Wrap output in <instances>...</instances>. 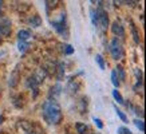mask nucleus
<instances>
[{"mask_svg":"<svg viewBox=\"0 0 146 134\" xmlns=\"http://www.w3.org/2000/svg\"><path fill=\"white\" fill-rule=\"evenodd\" d=\"M42 114H43L46 122H48L50 125H58L62 121V109L59 106V103L52 99H47L43 103Z\"/></svg>","mask_w":146,"mask_h":134,"instance_id":"nucleus-1","label":"nucleus"},{"mask_svg":"<svg viewBox=\"0 0 146 134\" xmlns=\"http://www.w3.org/2000/svg\"><path fill=\"white\" fill-rule=\"evenodd\" d=\"M109 50H110V54H111V56H113V59H115V60L122 59V56H123V47H122V43L118 40V38H114L110 42Z\"/></svg>","mask_w":146,"mask_h":134,"instance_id":"nucleus-2","label":"nucleus"},{"mask_svg":"<svg viewBox=\"0 0 146 134\" xmlns=\"http://www.w3.org/2000/svg\"><path fill=\"white\" fill-rule=\"evenodd\" d=\"M16 127H18V130L20 133H24V134H43V131H42L38 126L32 125V123L27 122V121H20V122H18Z\"/></svg>","mask_w":146,"mask_h":134,"instance_id":"nucleus-3","label":"nucleus"},{"mask_svg":"<svg viewBox=\"0 0 146 134\" xmlns=\"http://www.w3.org/2000/svg\"><path fill=\"white\" fill-rule=\"evenodd\" d=\"M52 27L56 30L58 34H60L63 38H68V30L66 26V13H62V16L59 20H54Z\"/></svg>","mask_w":146,"mask_h":134,"instance_id":"nucleus-4","label":"nucleus"},{"mask_svg":"<svg viewBox=\"0 0 146 134\" xmlns=\"http://www.w3.org/2000/svg\"><path fill=\"white\" fill-rule=\"evenodd\" d=\"M95 13H97V19H98V26H101L103 30L107 28V26H109V16H107L106 11L102 7H99Z\"/></svg>","mask_w":146,"mask_h":134,"instance_id":"nucleus-5","label":"nucleus"},{"mask_svg":"<svg viewBox=\"0 0 146 134\" xmlns=\"http://www.w3.org/2000/svg\"><path fill=\"white\" fill-rule=\"evenodd\" d=\"M11 32V22L8 18H4L0 15V35H9Z\"/></svg>","mask_w":146,"mask_h":134,"instance_id":"nucleus-6","label":"nucleus"},{"mask_svg":"<svg viewBox=\"0 0 146 134\" xmlns=\"http://www.w3.org/2000/svg\"><path fill=\"white\" fill-rule=\"evenodd\" d=\"M111 31H113V34L117 36H125V30H123V26L121 24V23L118 22H114L113 23V26H111Z\"/></svg>","mask_w":146,"mask_h":134,"instance_id":"nucleus-7","label":"nucleus"},{"mask_svg":"<svg viewBox=\"0 0 146 134\" xmlns=\"http://www.w3.org/2000/svg\"><path fill=\"white\" fill-rule=\"evenodd\" d=\"M60 93H62V86L59 85H55L51 87V90H50V99H52V101H56L58 97L60 95Z\"/></svg>","mask_w":146,"mask_h":134,"instance_id":"nucleus-8","label":"nucleus"},{"mask_svg":"<svg viewBox=\"0 0 146 134\" xmlns=\"http://www.w3.org/2000/svg\"><path fill=\"white\" fill-rule=\"evenodd\" d=\"M30 38H31V31H28V30H20L18 32V39L20 42H27Z\"/></svg>","mask_w":146,"mask_h":134,"instance_id":"nucleus-9","label":"nucleus"},{"mask_svg":"<svg viewBox=\"0 0 146 134\" xmlns=\"http://www.w3.org/2000/svg\"><path fill=\"white\" fill-rule=\"evenodd\" d=\"M115 75H117V78H118V80H125V78H126V74H125V70L122 66H117L115 67Z\"/></svg>","mask_w":146,"mask_h":134,"instance_id":"nucleus-10","label":"nucleus"},{"mask_svg":"<svg viewBox=\"0 0 146 134\" xmlns=\"http://www.w3.org/2000/svg\"><path fill=\"white\" fill-rule=\"evenodd\" d=\"M28 24L31 27H39L40 24H42V19H40L38 15H34L32 18L28 19Z\"/></svg>","mask_w":146,"mask_h":134,"instance_id":"nucleus-11","label":"nucleus"},{"mask_svg":"<svg viewBox=\"0 0 146 134\" xmlns=\"http://www.w3.org/2000/svg\"><path fill=\"white\" fill-rule=\"evenodd\" d=\"M95 62L98 63V66H99L101 70H105L106 64H105V59H103V56H102L101 54H97V55H95Z\"/></svg>","mask_w":146,"mask_h":134,"instance_id":"nucleus-12","label":"nucleus"},{"mask_svg":"<svg viewBox=\"0 0 146 134\" xmlns=\"http://www.w3.org/2000/svg\"><path fill=\"white\" fill-rule=\"evenodd\" d=\"M75 127H76V131H78L79 134H86V131L89 130V126L84 125V123H80V122H78V123H76Z\"/></svg>","mask_w":146,"mask_h":134,"instance_id":"nucleus-13","label":"nucleus"},{"mask_svg":"<svg viewBox=\"0 0 146 134\" xmlns=\"http://www.w3.org/2000/svg\"><path fill=\"white\" fill-rule=\"evenodd\" d=\"M113 97H114L115 101H117L118 103H121V105H123V103H125L123 97L121 95V93L118 91V90H113Z\"/></svg>","mask_w":146,"mask_h":134,"instance_id":"nucleus-14","label":"nucleus"},{"mask_svg":"<svg viewBox=\"0 0 146 134\" xmlns=\"http://www.w3.org/2000/svg\"><path fill=\"white\" fill-rule=\"evenodd\" d=\"M18 50L20 51V52H26L27 50H28V43H27V42H20V40H19Z\"/></svg>","mask_w":146,"mask_h":134,"instance_id":"nucleus-15","label":"nucleus"},{"mask_svg":"<svg viewBox=\"0 0 146 134\" xmlns=\"http://www.w3.org/2000/svg\"><path fill=\"white\" fill-rule=\"evenodd\" d=\"M18 70H15V71L12 72V75H11V79H9V85L11 86H15L16 83H18Z\"/></svg>","mask_w":146,"mask_h":134,"instance_id":"nucleus-16","label":"nucleus"},{"mask_svg":"<svg viewBox=\"0 0 146 134\" xmlns=\"http://www.w3.org/2000/svg\"><path fill=\"white\" fill-rule=\"evenodd\" d=\"M134 125L137 126L142 133L145 131V123H143V121H142V119H135V121H134Z\"/></svg>","mask_w":146,"mask_h":134,"instance_id":"nucleus-17","label":"nucleus"},{"mask_svg":"<svg viewBox=\"0 0 146 134\" xmlns=\"http://www.w3.org/2000/svg\"><path fill=\"white\" fill-rule=\"evenodd\" d=\"M58 68H59V72H58V80H62L63 75H64V64H63V63H60Z\"/></svg>","mask_w":146,"mask_h":134,"instance_id":"nucleus-18","label":"nucleus"},{"mask_svg":"<svg viewBox=\"0 0 146 134\" xmlns=\"http://www.w3.org/2000/svg\"><path fill=\"white\" fill-rule=\"evenodd\" d=\"M115 111H117V114H118V117H119L123 121V122H127V117H126V114H125L122 110H119L118 107H115Z\"/></svg>","mask_w":146,"mask_h":134,"instance_id":"nucleus-19","label":"nucleus"},{"mask_svg":"<svg viewBox=\"0 0 146 134\" xmlns=\"http://www.w3.org/2000/svg\"><path fill=\"white\" fill-rule=\"evenodd\" d=\"M131 32H133V36H134V42L135 43H139V38H138V32L135 30V26L131 23Z\"/></svg>","mask_w":146,"mask_h":134,"instance_id":"nucleus-20","label":"nucleus"},{"mask_svg":"<svg viewBox=\"0 0 146 134\" xmlns=\"http://www.w3.org/2000/svg\"><path fill=\"white\" fill-rule=\"evenodd\" d=\"M111 83H113L115 87H118V86H119V80H118V78H117V75H115L114 71L111 72Z\"/></svg>","mask_w":146,"mask_h":134,"instance_id":"nucleus-21","label":"nucleus"},{"mask_svg":"<svg viewBox=\"0 0 146 134\" xmlns=\"http://www.w3.org/2000/svg\"><path fill=\"white\" fill-rule=\"evenodd\" d=\"M63 51H64V54H67V55H71V54L74 52V48H72L70 44H64L63 46Z\"/></svg>","mask_w":146,"mask_h":134,"instance_id":"nucleus-22","label":"nucleus"},{"mask_svg":"<svg viewBox=\"0 0 146 134\" xmlns=\"http://www.w3.org/2000/svg\"><path fill=\"white\" fill-rule=\"evenodd\" d=\"M90 16H91V20H93L94 26L97 27L98 26V19H97V13H95V11H94V9H91V11H90Z\"/></svg>","mask_w":146,"mask_h":134,"instance_id":"nucleus-23","label":"nucleus"},{"mask_svg":"<svg viewBox=\"0 0 146 134\" xmlns=\"http://www.w3.org/2000/svg\"><path fill=\"white\" fill-rule=\"evenodd\" d=\"M118 134H131V131H130V129H127V127L121 126V127H118Z\"/></svg>","mask_w":146,"mask_h":134,"instance_id":"nucleus-24","label":"nucleus"},{"mask_svg":"<svg viewBox=\"0 0 146 134\" xmlns=\"http://www.w3.org/2000/svg\"><path fill=\"white\" fill-rule=\"evenodd\" d=\"M93 119H94V122H95V125L98 126V129H103V123H102V121L99 119V118H97V117H94Z\"/></svg>","mask_w":146,"mask_h":134,"instance_id":"nucleus-25","label":"nucleus"},{"mask_svg":"<svg viewBox=\"0 0 146 134\" xmlns=\"http://www.w3.org/2000/svg\"><path fill=\"white\" fill-rule=\"evenodd\" d=\"M3 121H4V118H3V117L0 115V125H1V123H3Z\"/></svg>","mask_w":146,"mask_h":134,"instance_id":"nucleus-26","label":"nucleus"},{"mask_svg":"<svg viewBox=\"0 0 146 134\" xmlns=\"http://www.w3.org/2000/svg\"><path fill=\"white\" fill-rule=\"evenodd\" d=\"M1 4H3V3H1V1H0V9H1Z\"/></svg>","mask_w":146,"mask_h":134,"instance_id":"nucleus-27","label":"nucleus"},{"mask_svg":"<svg viewBox=\"0 0 146 134\" xmlns=\"http://www.w3.org/2000/svg\"><path fill=\"white\" fill-rule=\"evenodd\" d=\"M0 55H1V52H0Z\"/></svg>","mask_w":146,"mask_h":134,"instance_id":"nucleus-28","label":"nucleus"}]
</instances>
